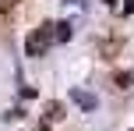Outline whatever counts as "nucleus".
<instances>
[{
	"label": "nucleus",
	"mask_w": 134,
	"mask_h": 131,
	"mask_svg": "<svg viewBox=\"0 0 134 131\" xmlns=\"http://www.w3.org/2000/svg\"><path fill=\"white\" fill-rule=\"evenodd\" d=\"M53 43H57V25H53V21H46V25H39V28H32V32H28L25 53H28V57H42Z\"/></svg>",
	"instance_id": "1"
},
{
	"label": "nucleus",
	"mask_w": 134,
	"mask_h": 131,
	"mask_svg": "<svg viewBox=\"0 0 134 131\" xmlns=\"http://www.w3.org/2000/svg\"><path fill=\"white\" fill-rule=\"evenodd\" d=\"M71 99L81 106L85 113H92L95 106H99V99H95V92H88V89H71Z\"/></svg>",
	"instance_id": "2"
},
{
	"label": "nucleus",
	"mask_w": 134,
	"mask_h": 131,
	"mask_svg": "<svg viewBox=\"0 0 134 131\" xmlns=\"http://www.w3.org/2000/svg\"><path fill=\"white\" fill-rule=\"evenodd\" d=\"M46 117H49V120H60V117H64V106H60V103H49V106H46Z\"/></svg>",
	"instance_id": "3"
},
{
	"label": "nucleus",
	"mask_w": 134,
	"mask_h": 131,
	"mask_svg": "<svg viewBox=\"0 0 134 131\" xmlns=\"http://www.w3.org/2000/svg\"><path fill=\"white\" fill-rule=\"evenodd\" d=\"M67 39H71V25L60 21V25H57V43H67Z\"/></svg>",
	"instance_id": "4"
},
{
	"label": "nucleus",
	"mask_w": 134,
	"mask_h": 131,
	"mask_svg": "<svg viewBox=\"0 0 134 131\" xmlns=\"http://www.w3.org/2000/svg\"><path fill=\"white\" fill-rule=\"evenodd\" d=\"M131 82H134L131 71H120V75H116V85H120V89H131Z\"/></svg>",
	"instance_id": "5"
},
{
	"label": "nucleus",
	"mask_w": 134,
	"mask_h": 131,
	"mask_svg": "<svg viewBox=\"0 0 134 131\" xmlns=\"http://www.w3.org/2000/svg\"><path fill=\"white\" fill-rule=\"evenodd\" d=\"M124 14H134V0H124Z\"/></svg>",
	"instance_id": "6"
},
{
	"label": "nucleus",
	"mask_w": 134,
	"mask_h": 131,
	"mask_svg": "<svg viewBox=\"0 0 134 131\" xmlns=\"http://www.w3.org/2000/svg\"><path fill=\"white\" fill-rule=\"evenodd\" d=\"M106 4H113V0H106Z\"/></svg>",
	"instance_id": "7"
}]
</instances>
